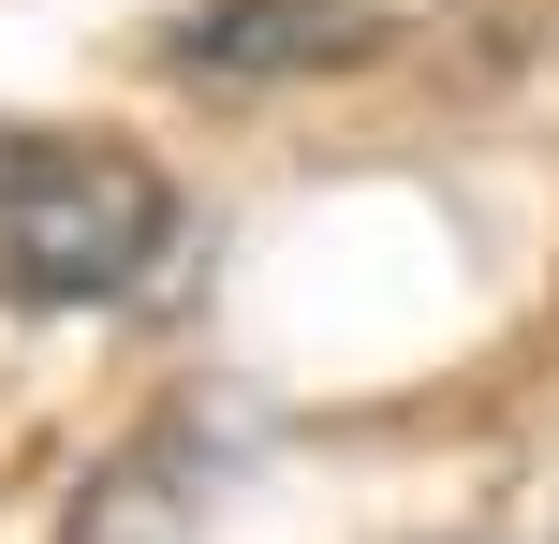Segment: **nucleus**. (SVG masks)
<instances>
[{"label": "nucleus", "mask_w": 559, "mask_h": 544, "mask_svg": "<svg viewBox=\"0 0 559 544\" xmlns=\"http://www.w3.org/2000/svg\"><path fill=\"white\" fill-rule=\"evenodd\" d=\"M354 0H192L163 29L177 74H295V59H354Z\"/></svg>", "instance_id": "f03ea898"}, {"label": "nucleus", "mask_w": 559, "mask_h": 544, "mask_svg": "<svg viewBox=\"0 0 559 544\" xmlns=\"http://www.w3.org/2000/svg\"><path fill=\"white\" fill-rule=\"evenodd\" d=\"M177 251V177L133 133L0 118V294L15 310H118Z\"/></svg>", "instance_id": "f257e3e1"}]
</instances>
